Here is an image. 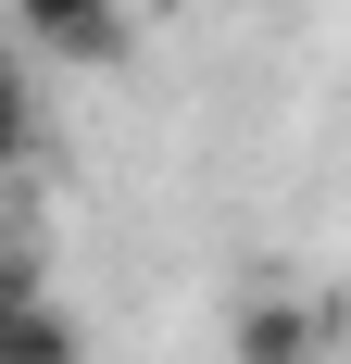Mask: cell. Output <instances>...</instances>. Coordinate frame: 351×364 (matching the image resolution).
<instances>
[{"label": "cell", "instance_id": "obj_1", "mask_svg": "<svg viewBox=\"0 0 351 364\" xmlns=\"http://www.w3.org/2000/svg\"><path fill=\"white\" fill-rule=\"evenodd\" d=\"M326 352H339V301H314V289H239L226 364H326Z\"/></svg>", "mask_w": 351, "mask_h": 364}, {"label": "cell", "instance_id": "obj_2", "mask_svg": "<svg viewBox=\"0 0 351 364\" xmlns=\"http://www.w3.org/2000/svg\"><path fill=\"white\" fill-rule=\"evenodd\" d=\"M13 38L38 63H126V0H13Z\"/></svg>", "mask_w": 351, "mask_h": 364}, {"label": "cell", "instance_id": "obj_3", "mask_svg": "<svg viewBox=\"0 0 351 364\" xmlns=\"http://www.w3.org/2000/svg\"><path fill=\"white\" fill-rule=\"evenodd\" d=\"M0 364H88V339H75V314L38 277H13V314H0Z\"/></svg>", "mask_w": 351, "mask_h": 364}]
</instances>
